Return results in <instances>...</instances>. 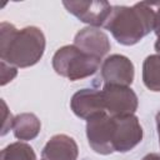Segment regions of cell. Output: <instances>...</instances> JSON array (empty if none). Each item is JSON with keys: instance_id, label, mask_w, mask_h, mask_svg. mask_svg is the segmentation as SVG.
I'll return each mask as SVG.
<instances>
[{"instance_id": "obj_1", "label": "cell", "mask_w": 160, "mask_h": 160, "mask_svg": "<svg viewBox=\"0 0 160 160\" xmlns=\"http://www.w3.org/2000/svg\"><path fill=\"white\" fill-rule=\"evenodd\" d=\"M44 32L36 26L18 30L12 24H0V58L15 68L35 65L45 51Z\"/></svg>"}, {"instance_id": "obj_2", "label": "cell", "mask_w": 160, "mask_h": 160, "mask_svg": "<svg viewBox=\"0 0 160 160\" xmlns=\"http://www.w3.org/2000/svg\"><path fill=\"white\" fill-rule=\"evenodd\" d=\"M154 4L141 1L132 6H112L102 28L109 30L119 44L131 46L154 30Z\"/></svg>"}, {"instance_id": "obj_3", "label": "cell", "mask_w": 160, "mask_h": 160, "mask_svg": "<svg viewBox=\"0 0 160 160\" xmlns=\"http://www.w3.org/2000/svg\"><path fill=\"white\" fill-rule=\"evenodd\" d=\"M100 59L84 54L72 44L56 50L52 56V68L58 75L75 81L94 75L100 66Z\"/></svg>"}, {"instance_id": "obj_4", "label": "cell", "mask_w": 160, "mask_h": 160, "mask_svg": "<svg viewBox=\"0 0 160 160\" xmlns=\"http://www.w3.org/2000/svg\"><path fill=\"white\" fill-rule=\"evenodd\" d=\"M86 136L90 148L100 155H109L114 150V118L106 112L92 116L86 121Z\"/></svg>"}, {"instance_id": "obj_5", "label": "cell", "mask_w": 160, "mask_h": 160, "mask_svg": "<svg viewBox=\"0 0 160 160\" xmlns=\"http://www.w3.org/2000/svg\"><path fill=\"white\" fill-rule=\"evenodd\" d=\"M102 96L105 111L111 118H122L134 115L138 110V95L130 86L104 85Z\"/></svg>"}, {"instance_id": "obj_6", "label": "cell", "mask_w": 160, "mask_h": 160, "mask_svg": "<svg viewBox=\"0 0 160 160\" xmlns=\"http://www.w3.org/2000/svg\"><path fill=\"white\" fill-rule=\"evenodd\" d=\"M135 69L129 58L120 54L108 56L100 66V78L104 85L130 86L134 81Z\"/></svg>"}, {"instance_id": "obj_7", "label": "cell", "mask_w": 160, "mask_h": 160, "mask_svg": "<svg viewBox=\"0 0 160 160\" xmlns=\"http://www.w3.org/2000/svg\"><path fill=\"white\" fill-rule=\"evenodd\" d=\"M142 128L138 116L129 115L114 118V150L116 152H128L139 145L142 140Z\"/></svg>"}, {"instance_id": "obj_8", "label": "cell", "mask_w": 160, "mask_h": 160, "mask_svg": "<svg viewBox=\"0 0 160 160\" xmlns=\"http://www.w3.org/2000/svg\"><path fill=\"white\" fill-rule=\"evenodd\" d=\"M62 5L81 22L94 28L104 26L112 8L108 1H62Z\"/></svg>"}, {"instance_id": "obj_9", "label": "cell", "mask_w": 160, "mask_h": 160, "mask_svg": "<svg viewBox=\"0 0 160 160\" xmlns=\"http://www.w3.org/2000/svg\"><path fill=\"white\" fill-rule=\"evenodd\" d=\"M74 45L84 54L100 60L110 51L111 48L108 35L100 30V28L94 26H86L78 31L74 38Z\"/></svg>"}, {"instance_id": "obj_10", "label": "cell", "mask_w": 160, "mask_h": 160, "mask_svg": "<svg viewBox=\"0 0 160 160\" xmlns=\"http://www.w3.org/2000/svg\"><path fill=\"white\" fill-rule=\"evenodd\" d=\"M70 108L78 118L86 121L95 115L106 112L102 90L81 89L76 91L70 100Z\"/></svg>"}, {"instance_id": "obj_11", "label": "cell", "mask_w": 160, "mask_h": 160, "mask_svg": "<svg viewBox=\"0 0 160 160\" xmlns=\"http://www.w3.org/2000/svg\"><path fill=\"white\" fill-rule=\"evenodd\" d=\"M78 144L66 134L51 136L41 151V160H78Z\"/></svg>"}, {"instance_id": "obj_12", "label": "cell", "mask_w": 160, "mask_h": 160, "mask_svg": "<svg viewBox=\"0 0 160 160\" xmlns=\"http://www.w3.org/2000/svg\"><path fill=\"white\" fill-rule=\"evenodd\" d=\"M41 129L39 118L32 112H21L14 118L12 132L19 140H32L35 139Z\"/></svg>"}, {"instance_id": "obj_13", "label": "cell", "mask_w": 160, "mask_h": 160, "mask_svg": "<svg viewBox=\"0 0 160 160\" xmlns=\"http://www.w3.org/2000/svg\"><path fill=\"white\" fill-rule=\"evenodd\" d=\"M142 81L149 90L160 91V55L152 54L146 56L142 62Z\"/></svg>"}, {"instance_id": "obj_14", "label": "cell", "mask_w": 160, "mask_h": 160, "mask_svg": "<svg viewBox=\"0 0 160 160\" xmlns=\"http://www.w3.org/2000/svg\"><path fill=\"white\" fill-rule=\"evenodd\" d=\"M0 160H36V155L29 144L16 141L1 150Z\"/></svg>"}, {"instance_id": "obj_15", "label": "cell", "mask_w": 160, "mask_h": 160, "mask_svg": "<svg viewBox=\"0 0 160 160\" xmlns=\"http://www.w3.org/2000/svg\"><path fill=\"white\" fill-rule=\"evenodd\" d=\"M16 75H18V68H15L14 65H10L6 61L1 60V62H0V80H1L0 85L1 86L6 85Z\"/></svg>"}, {"instance_id": "obj_16", "label": "cell", "mask_w": 160, "mask_h": 160, "mask_svg": "<svg viewBox=\"0 0 160 160\" xmlns=\"http://www.w3.org/2000/svg\"><path fill=\"white\" fill-rule=\"evenodd\" d=\"M1 105H2V124H1V135L8 134V131L10 129H12V124H14V118L11 115V112L8 110L6 102L4 100H1Z\"/></svg>"}, {"instance_id": "obj_17", "label": "cell", "mask_w": 160, "mask_h": 160, "mask_svg": "<svg viewBox=\"0 0 160 160\" xmlns=\"http://www.w3.org/2000/svg\"><path fill=\"white\" fill-rule=\"evenodd\" d=\"M155 22H154V32L158 38H160V2H155Z\"/></svg>"}, {"instance_id": "obj_18", "label": "cell", "mask_w": 160, "mask_h": 160, "mask_svg": "<svg viewBox=\"0 0 160 160\" xmlns=\"http://www.w3.org/2000/svg\"><path fill=\"white\" fill-rule=\"evenodd\" d=\"M141 160H160V154H156V152H150L148 155H145Z\"/></svg>"}, {"instance_id": "obj_19", "label": "cell", "mask_w": 160, "mask_h": 160, "mask_svg": "<svg viewBox=\"0 0 160 160\" xmlns=\"http://www.w3.org/2000/svg\"><path fill=\"white\" fill-rule=\"evenodd\" d=\"M156 130H158V138H159V145H160V111L156 114Z\"/></svg>"}, {"instance_id": "obj_20", "label": "cell", "mask_w": 160, "mask_h": 160, "mask_svg": "<svg viewBox=\"0 0 160 160\" xmlns=\"http://www.w3.org/2000/svg\"><path fill=\"white\" fill-rule=\"evenodd\" d=\"M154 48H155V50H156L158 55H160V38H158V39H156V41H155V45H154Z\"/></svg>"}]
</instances>
